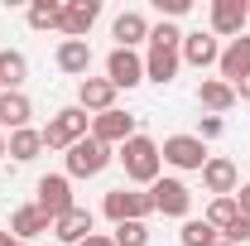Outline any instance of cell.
<instances>
[{"instance_id": "30", "label": "cell", "mask_w": 250, "mask_h": 246, "mask_svg": "<svg viewBox=\"0 0 250 246\" xmlns=\"http://www.w3.org/2000/svg\"><path fill=\"white\" fill-rule=\"evenodd\" d=\"M221 130H226L221 116H202V121H197V140H202V145H207V140H221Z\"/></svg>"}, {"instance_id": "21", "label": "cell", "mask_w": 250, "mask_h": 246, "mask_svg": "<svg viewBox=\"0 0 250 246\" xmlns=\"http://www.w3.org/2000/svg\"><path fill=\"white\" fill-rule=\"evenodd\" d=\"M34 116V101L24 92H0V130H24Z\"/></svg>"}, {"instance_id": "16", "label": "cell", "mask_w": 250, "mask_h": 246, "mask_svg": "<svg viewBox=\"0 0 250 246\" xmlns=\"http://www.w3.org/2000/svg\"><path fill=\"white\" fill-rule=\"evenodd\" d=\"M92 232H96V217H92V208H82V203H77L72 213H62L58 222H53V237H58L62 246H82L87 237H92Z\"/></svg>"}, {"instance_id": "9", "label": "cell", "mask_w": 250, "mask_h": 246, "mask_svg": "<svg viewBox=\"0 0 250 246\" xmlns=\"http://www.w3.org/2000/svg\"><path fill=\"white\" fill-rule=\"evenodd\" d=\"M106 82L116 87V92H130V87H140L145 82V58L135 53V49H111V58H106Z\"/></svg>"}, {"instance_id": "6", "label": "cell", "mask_w": 250, "mask_h": 246, "mask_svg": "<svg viewBox=\"0 0 250 246\" xmlns=\"http://www.w3.org/2000/svg\"><path fill=\"white\" fill-rule=\"evenodd\" d=\"M159 154H164V164L178 169V174H202V164L212 159L207 145H202L197 135H168V140L159 145Z\"/></svg>"}, {"instance_id": "26", "label": "cell", "mask_w": 250, "mask_h": 246, "mask_svg": "<svg viewBox=\"0 0 250 246\" xmlns=\"http://www.w3.org/2000/svg\"><path fill=\"white\" fill-rule=\"evenodd\" d=\"M236 217H241V208H236V193H231V198H212V203H207V227H217V232H226Z\"/></svg>"}, {"instance_id": "29", "label": "cell", "mask_w": 250, "mask_h": 246, "mask_svg": "<svg viewBox=\"0 0 250 246\" xmlns=\"http://www.w3.org/2000/svg\"><path fill=\"white\" fill-rule=\"evenodd\" d=\"M221 237H226L231 246H250V217H236V222H231Z\"/></svg>"}, {"instance_id": "37", "label": "cell", "mask_w": 250, "mask_h": 246, "mask_svg": "<svg viewBox=\"0 0 250 246\" xmlns=\"http://www.w3.org/2000/svg\"><path fill=\"white\" fill-rule=\"evenodd\" d=\"M15 246H29V242H15Z\"/></svg>"}, {"instance_id": "8", "label": "cell", "mask_w": 250, "mask_h": 246, "mask_svg": "<svg viewBox=\"0 0 250 246\" xmlns=\"http://www.w3.org/2000/svg\"><path fill=\"white\" fill-rule=\"evenodd\" d=\"M183 44H154L149 39V53H145V82H159V87H168L173 77H178V68H183V53H178Z\"/></svg>"}, {"instance_id": "5", "label": "cell", "mask_w": 250, "mask_h": 246, "mask_svg": "<svg viewBox=\"0 0 250 246\" xmlns=\"http://www.w3.org/2000/svg\"><path fill=\"white\" fill-rule=\"evenodd\" d=\"M34 208L48 217V222H58L62 213H72V208H77L72 179H67V174H43V179L34 184Z\"/></svg>"}, {"instance_id": "27", "label": "cell", "mask_w": 250, "mask_h": 246, "mask_svg": "<svg viewBox=\"0 0 250 246\" xmlns=\"http://www.w3.org/2000/svg\"><path fill=\"white\" fill-rule=\"evenodd\" d=\"M212 237H217V227H207V217H188L183 232H178V242H183V246H207Z\"/></svg>"}, {"instance_id": "31", "label": "cell", "mask_w": 250, "mask_h": 246, "mask_svg": "<svg viewBox=\"0 0 250 246\" xmlns=\"http://www.w3.org/2000/svg\"><path fill=\"white\" fill-rule=\"evenodd\" d=\"M159 10H164V20H178V15L192 10V0H159Z\"/></svg>"}, {"instance_id": "15", "label": "cell", "mask_w": 250, "mask_h": 246, "mask_svg": "<svg viewBox=\"0 0 250 246\" xmlns=\"http://www.w3.org/2000/svg\"><path fill=\"white\" fill-rule=\"evenodd\" d=\"M183 63L188 68H212V63L221 58V39L212 29H192V34H183Z\"/></svg>"}, {"instance_id": "34", "label": "cell", "mask_w": 250, "mask_h": 246, "mask_svg": "<svg viewBox=\"0 0 250 246\" xmlns=\"http://www.w3.org/2000/svg\"><path fill=\"white\" fill-rule=\"evenodd\" d=\"M236 101H250V77H246V82H236Z\"/></svg>"}, {"instance_id": "7", "label": "cell", "mask_w": 250, "mask_h": 246, "mask_svg": "<svg viewBox=\"0 0 250 246\" xmlns=\"http://www.w3.org/2000/svg\"><path fill=\"white\" fill-rule=\"evenodd\" d=\"M149 198H154V213H164V217H183V222H188L192 188H188L183 179H164V174H159L154 184H149Z\"/></svg>"}, {"instance_id": "24", "label": "cell", "mask_w": 250, "mask_h": 246, "mask_svg": "<svg viewBox=\"0 0 250 246\" xmlns=\"http://www.w3.org/2000/svg\"><path fill=\"white\" fill-rule=\"evenodd\" d=\"M39 150H43V130H34V125H24V130H10V159H15V164H29V159H39Z\"/></svg>"}, {"instance_id": "19", "label": "cell", "mask_w": 250, "mask_h": 246, "mask_svg": "<svg viewBox=\"0 0 250 246\" xmlns=\"http://www.w3.org/2000/svg\"><path fill=\"white\" fill-rule=\"evenodd\" d=\"M53 63H58L67 77H77V82H82V77L92 73V44H87V39H62L58 53H53Z\"/></svg>"}, {"instance_id": "23", "label": "cell", "mask_w": 250, "mask_h": 246, "mask_svg": "<svg viewBox=\"0 0 250 246\" xmlns=\"http://www.w3.org/2000/svg\"><path fill=\"white\" fill-rule=\"evenodd\" d=\"M29 77V58L20 49H0V92H24Z\"/></svg>"}, {"instance_id": "32", "label": "cell", "mask_w": 250, "mask_h": 246, "mask_svg": "<svg viewBox=\"0 0 250 246\" xmlns=\"http://www.w3.org/2000/svg\"><path fill=\"white\" fill-rule=\"evenodd\" d=\"M236 208H241V217H250V184L236 188Z\"/></svg>"}, {"instance_id": "35", "label": "cell", "mask_w": 250, "mask_h": 246, "mask_svg": "<svg viewBox=\"0 0 250 246\" xmlns=\"http://www.w3.org/2000/svg\"><path fill=\"white\" fill-rule=\"evenodd\" d=\"M0 159H10V140H5V130H0Z\"/></svg>"}, {"instance_id": "22", "label": "cell", "mask_w": 250, "mask_h": 246, "mask_svg": "<svg viewBox=\"0 0 250 246\" xmlns=\"http://www.w3.org/2000/svg\"><path fill=\"white\" fill-rule=\"evenodd\" d=\"M197 101H202L212 116H221V111H231V106H236V87H231V82H221V77H202V82H197Z\"/></svg>"}, {"instance_id": "11", "label": "cell", "mask_w": 250, "mask_h": 246, "mask_svg": "<svg viewBox=\"0 0 250 246\" xmlns=\"http://www.w3.org/2000/svg\"><path fill=\"white\" fill-rule=\"evenodd\" d=\"M135 135V116L130 111H101V116H92V140H101V145H111V150H121L125 140Z\"/></svg>"}, {"instance_id": "14", "label": "cell", "mask_w": 250, "mask_h": 246, "mask_svg": "<svg viewBox=\"0 0 250 246\" xmlns=\"http://www.w3.org/2000/svg\"><path fill=\"white\" fill-rule=\"evenodd\" d=\"M217 73H221V82H231V87L250 77V34L231 39V44L221 49V58H217Z\"/></svg>"}, {"instance_id": "1", "label": "cell", "mask_w": 250, "mask_h": 246, "mask_svg": "<svg viewBox=\"0 0 250 246\" xmlns=\"http://www.w3.org/2000/svg\"><path fill=\"white\" fill-rule=\"evenodd\" d=\"M116 159L125 164V179H130V184H145V188L154 184V179H159V169H164V154H159V140L140 135V130H135V135L125 140L121 150H116Z\"/></svg>"}, {"instance_id": "3", "label": "cell", "mask_w": 250, "mask_h": 246, "mask_svg": "<svg viewBox=\"0 0 250 246\" xmlns=\"http://www.w3.org/2000/svg\"><path fill=\"white\" fill-rule=\"evenodd\" d=\"M101 213L111 217L116 227H121V222H149V217H154V198H149V188L140 193V188L121 184V188H111V193L101 198Z\"/></svg>"}, {"instance_id": "28", "label": "cell", "mask_w": 250, "mask_h": 246, "mask_svg": "<svg viewBox=\"0 0 250 246\" xmlns=\"http://www.w3.org/2000/svg\"><path fill=\"white\" fill-rule=\"evenodd\" d=\"M111 242L116 246H149V222H121L111 232Z\"/></svg>"}, {"instance_id": "13", "label": "cell", "mask_w": 250, "mask_h": 246, "mask_svg": "<svg viewBox=\"0 0 250 246\" xmlns=\"http://www.w3.org/2000/svg\"><path fill=\"white\" fill-rule=\"evenodd\" d=\"M202 188H207L212 198H231V193L241 188V169H236L226 154H212V159L202 164Z\"/></svg>"}, {"instance_id": "20", "label": "cell", "mask_w": 250, "mask_h": 246, "mask_svg": "<svg viewBox=\"0 0 250 246\" xmlns=\"http://www.w3.org/2000/svg\"><path fill=\"white\" fill-rule=\"evenodd\" d=\"M43 232H53V222L39 213L34 203H24V208L10 213V237H15V242H29L34 246V237H43Z\"/></svg>"}, {"instance_id": "25", "label": "cell", "mask_w": 250, "mask_h": 246, "mask_svg": "<svg viewBox=\"0 0 250 246\" xmlns=\"http://www.w3.org/2000/svg\"><path fill=\"white\" fill-rule=\"evenodd\" d=\"M24 20H29V29H62V0H34L29 10H24Z\"/></svg>"}, {"instance_id": "33", "label": "cell", "mask_w": 250, "mask_h": 246, "mask_svg": "<svg viewBox=\"0 0 250 246\" xmlns=\"http://www.w3.org/2000/svg\"><path fill=\"white\" fill-rule=\"evenodd\" d=\"M82 246H116V242H111V232H92V237H87Z\"/></svg>"}, {"instance_id": "17", "label": "cell", "mask_w": 250, "mask_h": 246, "mask_svg": "<svg viewBox=\"0 0 250 246\" xmlns=\"http://www.w3.org/2000/svg\"><path fill=\"white\" fill-rule=\"evenodd\" d=\"M149 20L140 15V10H121L116 15V25H111V39H116V49H140V44H149Z\"/></svg>"}, {"instance_id": "12", "label": "cell", "mask_w": 250, "mask_h": 246, "mask_svg": "<svg viewBox=\"0 0 250 246\" xmlns=\"http://www.w3.org/2000/svg\"><path fill=\"white\" fill-rule=\"evenodd\" d=\"M101 20V0H62V39H87Z\"/></svg>"}, {"instance_id": "18", "label": "cell", "mask_w": 250, "mask_h": 246, "mask_svg": "<svg viewBox=\"0 0 250 246\" xmlns=\"http://www.w3.org/2000/svg\"><path fill=\"white\" fill-rule=\"evenodd\" d=\"M77 106L87 116H101V111H116V87L106 77H82L77 82Z\"/></svg>"}, {"instance_id": "2", "label": "cell", "mask_w": 250, "mask_h": 246, "mask_svg": "<svg viewBox=\"0 0 250 246\" xmlns=\"http://www.w3.org/2000/svg\"><path fill=\"white\" fill-rule=\"evenodd\" d=\"M92 135V116L72 101V106H62V111H53L48 116V125H43V150H72L77 140H87Z\"/></svg>"}, {"instance_id": "4", "label": "cell", "mask_w": 250, "mask_h": 246, "mask_svg": "<svg viewBox=\"0 0 250 246\" xmlns=\"http://www.w3.org/2000/svg\"><path fill=\"white\" fill-rule=\"evenodd\" d=\"M111 159H116V150L87 135V140H77L72 150L62 154V174H67V179H96V174H101Z\"/></svg>"}, {"instance_id": "36", "label": "cell", "mask_w": 250, "mask_h": 246, "mask_svg": "<svg viewBox=\"0 0 250 246\" xmlns=\"http://www.w3.org/2000/svg\"><path fill=\"white\" fill-rule=\"evenodd\" d=\"M0 246H15V237H10V232H0Z\"/></svg>"}, {"instance_id": "10", "label": "cell", "mask_w": 250, "mask_h": 246, "mask_svg": "<svg viewBox=\"0 0 250 246\" xmlns=\"http://www.w3.org/2000/svg\"><path fill=\"white\" fill-rule=\"evenodd\" d=\"M212 25L207 29L217 34V39H241L250 25V15H246V0H212V15H207Z\"/></svg>"}]
</instances>
